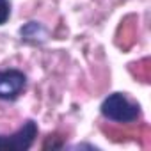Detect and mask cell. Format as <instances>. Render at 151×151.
Segmentation results:
<instances>
[{
  "instance_id": "obj_1",
  "label": "cell",
  "mask_w": 151,
  "mask_h": 151,
  "mask_svg": "<svg viewBox=\"0 0 151 151\" xmlns=\"http://www.w3.org/2000/svg\"><path fill=\"white\" fill-rule=\"evenodd\" d=\"M101 114L116 123H132L140 116V109L137 103L128 100L123 93H114L103 100Z\"/></svg>"
},
{
  "instance_id": "obj_2",
  "label": "cell",
  "mask_w": 151,
  "mask_h": 151,
  "mask_svg": "<svg viewBox=\"0 0 151 151\" xmlns=\"http://www.w3.org/2000/svg\"><path fill=\"white\" fill-rule=\"evenodd\" d=\"M37 137V124L29 119L13 135H0V151H27Z\"/></svg>"
},
{
  "instance_id": "obj_3",
  "label": "cell",
  "mask_w": 151,
  "mask_h": 151,
  "mask_svg": "<svg viewBox=\"0 0 151 151\" xmlns=\"http://www.w3.org/2000/svg\"><path fill=\"white\" fill-rule=\"evenodd\" d=\"M27 77L20 69L0 71V100H16L25 89Z\"/></svg>"
},
{
  "instance_id": "obj_4",
  "label": "cell",
  "mask_w": 151,
  "mask_h": 151,
  "mask_svg": "<svg viewBox=\"0 0 151 151\" xmlns=\"http://www.w3.org/2000/svg\"><path fill=\"white\" fill-rule=\"evenodd\" d=\"M20 34H22V39L30 43H43L46 39V30L37 22H29L27 25H23L20 29Z\"/></svg>"
},
{
  "instance_id": "obj_5",
  "label": "cell",
  "mask_w": 151,
  "mask_h": 151,
  "mask_svg": "<svg viewBox=\"0 0 151 151\" xmlns=\"http://www.w3.org/2000/svg\"><path fill=\"white\" fill-rule=\"evenodd\" d=\"M11 16V2L9 0H0V25H4Z\"/></svg>"
}]
</instances>
